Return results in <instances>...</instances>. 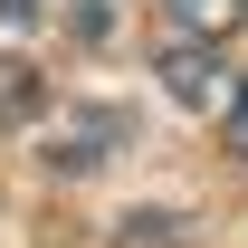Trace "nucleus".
<instances>
[{"mask_svg":"<svg viewBox=\"0 0 248 248\" xmlns=\"http://www.w3.org/2000/svg\"><path fill=\"white\" fill-rule=\"evenodd\" d=\"M219 38H172L162 48V86L182 95V105H219V58H210Z\"/></svg>","mask_w":248,"mask_h":248,"instance_id":"1","label":"nucleus"},{"mask_svg":"<svg viewBox=\"0 0 248 248\" xmlns=\"http://www.w3.org/2000/svg\"><path fill=\"white\" fill-rule=\"evenodd\" d=\"M162 10H172L182 38H229V29L248 19V0H162Z\"/></svg>","mask_w":248,"mask_h":248,"instance_id":"2","label":"nucleus"},{"mask_svg":"<svg viewBox=\"0 0 248 248\" xmlns=\"http://www.w3.org/2000/svg\"><path fill=\"white\" fill-rule=\"evenodd\" d=\"M229 143H239V153H248V86L229 95Z\"/></svg>","mask_w":248,"mask_h":248,"instance_id":"3","label":"nucleus"},{"mask_svg":"<svg viewBox=\"0 0 248 248\" xmlns=\"http://www.w3.org/2000/svg\"><path fill=\"white\" fill-rule=\"evenodd\" d=\"M0 19H38V0H0Z\"/></svg>","mask_w":248,"mask_h":248,"instance_id":"4","label":"nucleus"}]
</instances>
